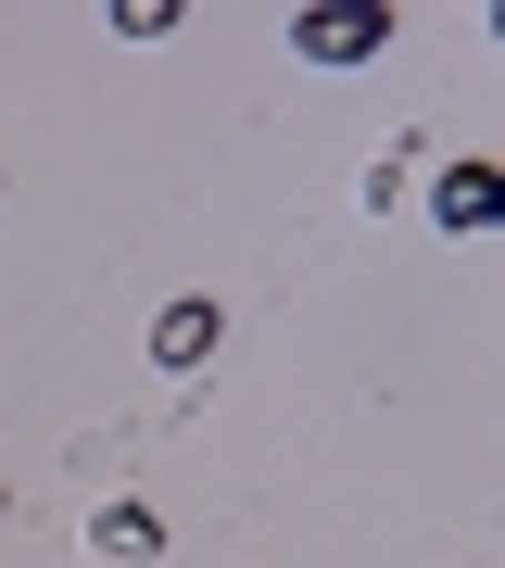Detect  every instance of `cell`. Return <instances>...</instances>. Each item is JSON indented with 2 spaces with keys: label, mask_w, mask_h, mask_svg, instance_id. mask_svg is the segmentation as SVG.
Listing matches in <instances>:
<instances>
[{
  "label": "cell",
  "mask_w": 505,
  "mask_h": 568,
  "mask_svg": "<svg viewBox=\"0 0 505 568\" xmlns=\"http://www.w3.org/2000/svg\"><path fill=\"white\" fill-rule=\"evenodd\" d=\"M89 544L114 556V568H152V556H164V518H152V506H101V518H89Z\"/></svg>",
  "instance_id": "obj_4"
},
{
  "label": "cell",
  "mask_w": 505,
  "mask_h": 568,
  "mask_svg": "<svg viewBox=\"0 0 505 568\" xmlns=\"http://www.w3.org/2000/svg\"><path fill=\"white\" fill-rule=\"evenodd\" d=\"M493 215H505V178H493V164H443V178H430V227H443V241H481Z\"/></svg>",
  "instance_id": "obj_2"
},
{
  "label": "cell",
  "mask_w": 505,
  "mask_h": 568,
  "mask_svg": "<svg viewBox=\"0 0 505 568\" xmlns=\"http://www.w3.org/2000/svg\"><path fill=\"white\" fill-rule=\"evenodd\" d=\"M0 518H13V493H0Z\"/></svg>",
  "instance_id": "obj_5"
},
{
  "label": "cell",
  "mask_w": 505,
  "mask_h": 568,
  "mask_svg": "<svg viewBox=\"0 0 505 568\" xmlns=\"http://www.w3.org/2000/svg\"><path fill=\"white\" fill-rule=\"evenodd\" d=\"M215 342H228V304H215V291H178V304L152 316V366H215Z\"/></svg>",
  "instance_id": "obj_3"
},
{
  "label": "cell",
  "mask_w": 505,
  "mask_h": 568,
  "mask_svg": "<svg viewBox=\"0 0 505 568\" xmlns=\"http://www.w3.org/2000/svg\"><path fill=\"white\" fill-rule=\"evenodd\" d=\"M380 39H392L380 0H303V13H291V51L303 63H380Z\"/></svg>",
  "instance_id": "obj_1"
}]
</instances>
